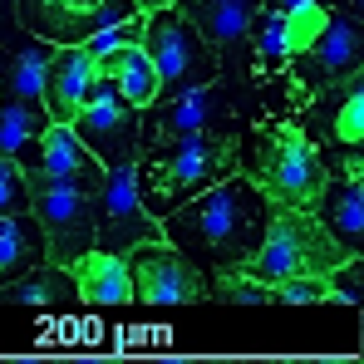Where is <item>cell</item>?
Instances as JSON below:
<instances>
[{
  "instance_id": "obj_15",
  "label": "cell",
  "mask_w": 364,
  "mask_h": 364,
  "mask_svg": "<svg viewBox=\"0 0 364 364\" xmlns=\"http://www.w3.org/2000/svg\"><path fill=\"white\" fill-rule=\"evenodd\" d=\"M261 5H266V0H173V10H178L222 60H227L232 50H242V40H246V30H251V20H256Z\"/></svg>"
},
{
  "instance_id": "obj_20",
  "label": "cell",
  "mask_w": 364,
  "mask_h": 364,
  "mask_svg": "<svg viewBox=\"0 0 364 364\" xmlns=\"http://www.w3.org/2000/svg\"><path fill=\"white\" fill-rule=\"evenodd\" d=\"M94 60H99V74L114 79V89H119L133 109H148L158 99V69L143 55V45H119L109 55H94Z\"/></svg>"
},
{
  "instance_id": "obj_1",
  "label": "cell",
  "mask_w": 364,
  "mask_h": 364,
  "mask_svg": "<svg viewBox=\"0 0 364 364\" xmlns=\"http://www.w3.org/2000/svg\"><path fill=\"white\" fill-rule=\"evenodd\" d=\"M271 217H276V202L237 168L232 178L212 182L182 207H173L158 227H163V242H173L197 266H246L256 246L266 242Z\"/></svg>"
},
{
  "instance_id": "obj_19",
  "label": "cell",
  "mask_w": 364,
  "mask_h": 364,
  "mask_svg": "<svg viewBox=\"0 0 364 364\" xmlns=\"http://www.w3.org/2000/svg\"><path fill=\"white\" fill-rule=\"evenodd\" d=\"M79 291H74L69 266H50V261H40L35 271H25V276L0 286V305H30V310H60Z\"/></svg>"
},
{
  "instance_id": "obj_9",
  "label": "cell",
  "mask_w": 364,
  "mask_h": 364,
  "mask_svg": "<svg viewBox=\"0 0 364 364\" xmlns=\"http://www.w3.org/2000/svg\"><path fill=\"white\" fill-rule=\"evenodd\" d=\"M30 182V217L40 222L45 237V261L50 266H74L84 251H94V212L89 197L79 187L45 178H25Z\"/></svg>"
},
{
  "instance_id": "obj_30",
  "label": "cell",
  "mask_w": 364,
  "mask_h": 364,
  "mask_svg": "<svg viewBox=\"0 0 364 364\" xmlns=\"http://www.w3.org/2000/svg\"><path fill=\"white\" fill-rule=\"evenodd\" d=\"M25 30H20V15H15V0H0V50L15 45Z\"/></svg>"
},
{
  "instance_id": "obj_29",
  "label": "cell",
  "mask_w": 364,
  "mask_h": 364,
  "mask_svg": "<svg viewBox=\"0 0 364 364\" xmlns=\"http://www.w3.org/2000/svg\"><path fill=\"white\" fill-rule=\"evenodd\" d=\"M271 296L276 305H315L330 296V286H325V276H291V281H276Z\"/></svg>"
},
{
  "instance_id": "obj_14",
  "label": "cell",
  "mask_w": 364,
  "mask_h": 364,
  "mask_svg": "<svg viewBox=\"0 0 364 364\" xmlns=\"http://www.w3.org/2000/svg\"><path fill=\"white\" fill-rule=\"evenodd\" d=\"M94 79H99V60L84 45H55L50 69H45V94H40L45 114L55 123H69L79 114V104H84V94H89Z\"/></svg>"
},
{
  "instance_id": "obj_22",
  "label": "cell",
  "mask_w": 364,
  "mask_h": 364,
  "mask_svg": "<svg viewBox=\"0 0 364 364\" xmlns=\"http://www.w3.org/2000/svg\"><path fill=\"white\" fill-rule=\"evenodd\" d=\"M242 45L251 50V69H256L261 79L286 74V64H291V45H286V15H281V10H271V5H261Z\"/></svg>"
},
{
  "instance_id": "obj_2",
  "label": "cell",
  "mask_w": 364,
  "mask_h": 364,
  "mask_svg": "<svg viewBox=\"0 0 364 364\" xmlns=\"http://www.w3.org/2000/svg\"><path fill=\"white\" fill-rule=\"evenodd\" d=\"M237 173V133H182L168 138L148 153H138L133 163V187L138 202L148 207V217H168L187 197H197L202 187L232 178Z\"/></svg>"
},
{
  "instance_id": "obj_10",
  "label": "cell",
  "mask_w": 364,
  "mask_h": 364,
  "mask_svg": "<svg viewBox=\"0 0 364 364\" xmlns=\"http://www.w3.org/2000/svg\"><path fill=\"white\" fill-rule=\"evenodd\" d=\"M182 133H237V114H232V94L212 84L202 89H187V94H168V99H153L143 109L138 123V143L143 148H158L168 138Z\"/></svg>"
},
{
  "instance_id": "obj_6",
  "label": "cell",
  "mask_w": 364,
  "mask_h": 364,
  "mask_svg": "<svg viewBox=\"0 0 364 364\" xmlns=\"http://www.w3.org/2000/svg\"><path fill=\"white\" fill-rule=\"evenodd\" d=\"M360 60H364V35H360V15H355V5L345 10H330L325 15V25H320V35L305 45L301 55H291V94L296 99H315V94H325V89H335V84H345V79H355L360 74Z\"/></svg>"
},
{
  "instance_id": "obj_24",
  "label": "cell",
  "mask_w": 364,
  "mask_h": 364,
  "mask_svg": "<svg viewBox=\"0 0 364 364\" xmlns=\"http://www.w3.org/2000/svg\"><path fill=\"white\" fill-rule=\"evenodd\" d=\"M45 104H5L0 99V158H15L20 148H30L45 133Z\"/></svg>"
},
{
  "instance_id": "obj_12",
  "label": "cell",
  "mask_w": 364,
  "mask_h": 364,
  "mask_svg": "<svg viewBox=\"0 0 364 364\" xmlns=\"http://www.w3.org/2000/svg\"><path fill=\"white\" fill-rule=\"evenodd\" d=\"M133 10V0H15L20 30L50 45H84L89 35L128 20Z\"/></svg>"
},
{
  "instance_id": "obj_31",
  "label": "cell",
  "mask_w": 364,
  "mask_h": 364,
  "mask_svg": "<svg viewBox=\"0 0 364 364\" xmlns=\"http://www.w3.org/2000/svg\"><path fill=\"white\" fill-rule=\"evenodd\" d=\"M138 10H158V5H173V0H133Z\"/></svg>"
},
{
  "instance_id": "obj_11",
  "label": "cell",
  "mask_w": 364,
  "mask_h": 364,
  "mask_svg": "<svg viewBox=\"0 0 364 364\" xmlns=\"http://www.w3.org/2000/svg\"><path fill=\"white\" fill-rule=\"evenodd\" d=\"M89 212H94V246L99 251H128L138 242H153L163 237L158 217H148V207L138 202V187H133V163L109 168L99 192L89 197Z\"/></svg>"
},
{
  "instance_id": "obj_26",
  "label": "cell",
  "mask_w": 364,
  "mask_h": 364,
  "mask_svg": "<svg viewBox=\"0 0 364 364\" xmlns=\"http://www.w3.org/2000/svg\"><path fill=\"white\" fill-rule=\"evenodd\" d=\"M266 5L286 15V45H291V55H301L305 45L320 35L325 15H330V0H266Z\"/></svg>"
},
{
  "instance_id": "obj_7",
  "label": "cell",
  "mask_w": 364,
  "mask_h": 364,
  "mask_svg": "<svg viewBox=\"0 0 364 364\" xmlns=\"http://www.w3.org/2000/svg\"><path fill=\"white\" fill-rule=\"evenodd\" d=\"M138 123H143V109H133L119 89H114V79L99 74V79L89 84V94H84L79 114L69 119V128H74V138H79L104 168H119V163H138V153H143Z\"/></svg>"
},
{
  "instance_id": "obj_23",
  "label": "cell",
  "mask_w": 364,
  "mask_h": 364,
  "mask_svg": "<svg viewBox=\"0 0 364 364\" xmlns=\"http://www.w3.org/2000/svg\"><path fill=\"white\" fill-rule=\"evenodd\" d=\"M364 143V84L360 74L340 84V99H335V114H330V148L340 153H360Z\"/></svg>"
},
{
  "instance_id": "obj_28",
  "label": "cell",
  "mask_w": 364,
  "mask_h": 364,
  "mask_svg": "<svg viewBox=\"0 0 364 364\" xmlns=\"http://www.w3.org/2000/svg\"><path fill=\"white\" fill-rule=\"evenodd\" d=\"M138 40H143V10H133L128 20L104 25L99 35H89V40H84V50H89V55H109V50H119V45H138Z\"/></svg>"
},
{
  "instance_id": "obj_4",
  "label": "cell",
  "mask_w": 364,
  "mask_h": 364,
  "mask_svg": "<svg viewBox=\"0 0 364 364\" xmlns=\"http://www.w3.org/2000/svg\"><path fill=\"white\" fill-rule=\"evenodd\" d=\"M340 261H350V251L335 242L310 212L276 207V217L266 227V242L256 246V256L242 271L266 281V286H276V281H291V276H330Z\"/></svg>"
},
{
  "instance_id": "obj_25",
  "label": "cell",
  "mask_w": 364,
  "mask_h": 364,
  "mask_svg": "<svg viewBox=\"0 0 364 364\" xmlns=\"http://www.w3.org/2000/svg\"><path fill=\"white\" fill-rule=\"evenodd\" d=\"M207 296L222 305H276L271 286L246 276L242 266H212V281H207Z\"/></svg>"
},
{
  "instance_id": "obj_27",
  "label": "cell",
  "mask_w": 364,
  "mask_h": 364,
  "mask_svg": "<svg viewBox=\"0 0 364 364\" xmlns=\"http://www.w3.org/2000/svg\"><path fill=\"white\" fill-rule=\"evenodd\" d=\"M15 212H30V182L15 158H0V217H15Z\"/></svg>"
},
{
  "instance_id": "obj_5",
  "label": "cell",
  "mask_w": 364,
  "mask_h": 364,
  "mask_svg": "<svg viewBox=\"0 0 364 364\" xmlns=\"http://www.w3.org/2000/svg\"><path fill=\"white\" fill-rule=\"evenodd\" d=\"M143 55L158 69V99L168 94H187V89H202L222 74V55L182 20L173 5H158V10H143Z\"/></svg>"
},
{
  "instance_id": "obj_13",
  "label": "cell",
  "mask_w": 364,
  "mask_h": 364,
  "mask_svg": "<svg viewBox=\"0 0 364 364\" xmlns=\"http://www.w3.org/2000/svg\"><path fill=\"white\" fill-rule=\"evenodd\" d=\"M15 163L25 168V178H45V182H64V187H79L84 197H94L99 192V182H104V163L74 138V128L69 123H45V133L30 143V148H20L15 153Z\"/></svg>"
},
{
  "instance_id": "obj_21",
  "label": "cell",
  "mask_w": 364,
  "mask_h": 364,
  "mask_svg": "<svg viewBox=\"0 0 364 364\" xmlns=\"http://www.w3.org/2000/svg\"><path fill=\"white\" fill-rule=\"evenodd\" d=\"M45 261V237H40V222L30 212H15V217H0V286L35 271Z\"/></svg>"
},
{
  "instance_id": "obj_18",
  "label": "cell",
  "mask_w": 364,
  "mask_h": 364,
  "mask_svg": "<svg viewBox=\"0 0 364 364\" xmlns=\"http://www.w3.org/2000/svg\"><path fill=\"white\" fill-rule=\"evenodd\" d=\"M50 55H55V45L35 40V35H20L15 45H5L0 50V99L5 104H40Z\"/></svg>"
},
{
  "instance_id": "obj_17",
  "label": "cell",
  "mask_w": 364,
  "mask_h": 364,
  "mask_svg": "<svg viewBox=\"0 0 364 364\" xmlns=\"http://www.w3.org/2000/svg\"><path fill=\"white\" fill-rule=\"evenodd\" d=\"M69 276H74V291H79V301L94 305V310H119V305H133V281H128V261H123L119 251H84L74 266H69Z\"/></svg>"
},
{
  "instance_id": "obj_3",
  "label": "cell",
  "mask_w": 364,
  "mask_h": 364,
  "mask_svg": "<svg viewBox=\"0 0 364 364\" xmlns=\"http://www.w3.org/2000/svg\"><path fill=\"white\" fill-rule=\"evenodd\" d=\"M237 168L256 182L276 207H310L315 192L325 187L330 168L320 158V148L305 138L296 119H266L246 133V148H237Z\"/></svg>"
},
{
  "instance_id": "obj_8",
  "label": "cell",
  "mask_w": 364,
  "mask_h": 364,
  "mask_svg": "<svg viewBox=\"0 0 364 364\" xmlns=\"http://www.w3.org/2000/svg\"><path fill=\"white\" fill-rule=\"evenodd\" d=\"M128 261V281H133V301L143 305H197L207 301V276L192 256H182L173 242L153 237L123 251Z\"/></svg>"
},
{
  "instance_id": "obj_16",
  "label": "cell",
  "mask_w": 364,
  "mask_h": 364,
  "mask_svg": "<svg viewBox=\"0 0 364 364\" xmlns=\"http://www.w3.org/2000/svg\"><path fill=\"white\" fill-rule=\"evenodd\" d=\"M364 178H350V173H340V178H325V187L315 192V202L305 207L335 242L345 246L350 256H360L364 251Z\"/></svg>"
}]
</instances>
